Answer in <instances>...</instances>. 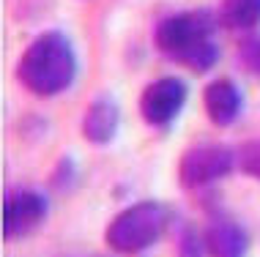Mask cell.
<instances>
[{"mask_svg":"<svg viewBox=\"0 0 260 257\" xmlns=\"http://www.w3.org/2000/svg\"><path fill=\"white\" fill-rule=\"evenodd\" d=\"M238 60L244 63V68L260 74V39H252V41H247V44H241V50H238Z\"/></svg>","mask_w":260,"mask_h":257,"instance_id":"13","label":"cell"},{"mask_svg":"<svg viewBox=\"0 0 260 257\" xmlns=\"http://www.w3.org/2000/svg\"><path fill=\"white\" fill-rule=\"evenodd\" d=\"M241 170L247 172L249 178H255V180H260V140H255V142H247L241 148Z\"/></svg>","mask_w":260,"mask_h":257,"instance_id":"12","label":"cell"},{"mask_svg":"<svg viewBox=\"0 0 260 257\" xmlns=\"http://www.w3.org/2000/svg\"><path fill=\"white\" fill-rule=\"evenodd\" d=\"M156 44L159 50L184 60L194 71H208L219 58V50L214 44V22L206 11L173 14L161 19L156 27Z\"/></svg>","mask_w":260,"mask_h":257,"instance_id":"2","label":"cell"},{"mask_svg":"<svg viewBox=\"0 0 260 257\" xmlns=\"http://www.w3.org/2000/svg\"><path fill=\"white\" fill-rule=\"evenodd\" d=\"M236 164V154L224 145H194L178 162V180L186 189L208 186L214 180L230 175Z\"/></svg>","mask_w":260,"mask_h":257,"instance_id":"4","label":"cell"},{"mask_svg":"<svg viewBox=\"0 0 260 257\" xmlns=\"http://www.w3.org/2000/svg\"><path fill=\"white\" fill-rule=\"evenodd\" d=\"M178 257H206L203 235H198L192 227H184L178 235Z\"/></svg>","mask_w":260,"mask_h":257,"instance_id":"11","label":"cell"},{"mask_svg":"<svg viewBox=\"0 0 260 257\" xmlns=\"http://www.w3.org/2000/svg\"><path fill=\"white\" fill-rule=\"evenodd\" d=\"M118 123H121L118 104L102 96V99L90 101L88 113L82 118V134L90 145H107L118 134Z\"/></svg>","mask_w":260,"mask_h":257,"instance_id":"9","label":"cell"},{"mask_svg":"<svg viewBox=\"0 0 260 257\" xmlns=\"http://www.w3.org/2000/svg\"><path fill=\"white\" fill-rule=\"evenodd\" d=\"M222 22L236 30H247L260 22V0H222Z\"/></svg>","mask_w":260,"mask_h":257,"instance_id":"10","label":"cell"},{"mask_svg":"<svg viewBox=\"0 0 260 257\" xmlns=\"http://www.w3.org/2000/svg\"><path fill=\"white\" fill-rule=\"evenodd\" d=\"M77 60L69 39L63 33H41L19 58L17 77L36 96H58L74 80Z\"/></svg>","mask_w":260,"mask_h":257,"instance_id":"1","label":"cell"},{"mask_svg":"<svg viewBox=\"0 0 260 257\" xmlns=\"http://www.w3.org/2000/svg\"><path fill=\"white\" fill-rule=\"evenodd\" d=\"M203 244H206L208 257H247L249 235L233 219L214 216L203 230Z\"/></svg>","mask_w":260,"mask_h":257,"instance_id":"7","label":"cell"},{"mask_svg":"<svg viewBox=\"0 0 260 257\" xmlns=\"http://www.w3.org/2000/svg\"><path fill=\"white\" fill-rule=\"evenodd\" d=\"M186 101V82L178 77H161L143 90L140 113L151 126H165L181 113Z\"/></svg>","mask_w":260,"mask_h":257,"instance_id":"6","label":"cell"},{"mask_svg":"<svg viewBox=\"0 0 260 257\" xmlns=\"http://www.w3.org/2000/svg\"><path fill=\"white\" fill-rule=\"evenodd\" d=\"M170 211L156 200H143L123 208L104 230V241L118 254H140L165 235Z\"/></svg>","mask_w":260,"mask_h":257,"instance_id":"3","label":"cell"},{"mask_svg":"<svg viewBox=\"0 0 260 257\" xmlns=\"http://www.w3.org/2000/svg\"><path fill=\"white\" fill-rule=\"evenodd\" d=\"M203 104H206V115L211 118V123L230 126L241 113V93L230 80H214L206 85Z\"/></svg>","mask_w":260,"mask_h":257,"instance_id":"8","label":"cell"},{"mask_svg":"<svg viewBox=\"0 0 260 257\" xmlns=\"http://www.w3.org/2000/svg\"><path fill=\"white\" fill-rule=\"evenodd\" d=\"M50 203L41 192L33 189H11L6 192L3 203V238H22L33 233L44 222Z\"/></svg>","mask_w":260,"mask_h":257,"instance_id":"5","label":"cell"}]
</instances>
